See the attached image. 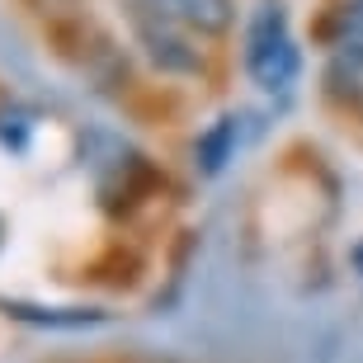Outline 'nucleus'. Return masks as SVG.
<instances>
[{
	"label": "nucleus",
	"instance_id": "nucleus-1",
	"mask_svg": "<svg viewBox=\"0 0 363 363\" xmlns=\"http://www.w3.org/2000/svg\"><path fill=\"white\" fill-rule=\"evenodd\" d=\"M85 165H90V175H94V199H99V208L108 217H128L133 208H142L165 184L161 170L151 165V156H142L137 147H128L113 133H90Z\"/></svg>",
	"mask_w": 363,
	"mask_h": 363
},
{
	"label": "nucleus",
	"instance_id": "nucleus-11",
	"mask_svg": "<svg viewBox=\"0 0 363 363\" xmlns=\"http://www.w3.org/2000/svg\"><path fill=\"white\" fill-rule=\"evenodd\" d=\"M5 236H10V222L0 217V250H5Z\"/></svg>",
	"mask_w": 363,
	"mask_h": 363
},
{
	"label": "nucleus",
	"instance_id": "nucleus-5",
	"mask_svg": "<svg viewBox=\"0 0 363 363\" xmlns=\"http://www.w3.org/2000/svg\"><path fill=\"white\" fill-rule=\"evenodd\" d=\"M321 94L340 108H363V38L330 48L321 67Z\"/></svg>",
	"mask_w": 363,
	"mask_h": 363
},
{
	"label": "nucleus",
	"instance_id": "nucleus-6",
	"mask_svg": "<svg viewBox=\"0 0 363 363\" xmlns=\"http://www.w3.org/2000/svg\"><path fill=\"white\" fill-rule=\"evenodd\" d=\"M0 311L19 325H38V330H90V325H104L108 311L104 307H43V302H19V297H0Z\"/></svg>",
	"mask_w": 363,
	"mask_h": 363
},
{
	"label": "nucleus",
	"instance_id": "nucleus-2",
	"mask_svg": "<svg viewBox=\"0 0 363 363\" xmlns=\"http://www.w3.org/2000/svg\"><path fill=\"white\" fill-rule=\"evenodd\" d=\"M241 67L245 76L269 94H283L302 76V48L293 38V19L283 0H259L241 33Z\"/></svg>",
	"mask_w": 363,
	"mask_h": 363
},
{
	"label": "nucleus",
	"instance_id": "nucleus-8",
	"mask_svg": "<svg viewBox=\"0 0 363 363\" xmlns=\"http://www.w3.org/2000/svg\"><path fill=\"white\" fill-rule=\"evenodd\" d=\"M311 38L330 43V48L363 38V0H325L321 19L311 24Z\"/></svg>",
	"mask_w": 363,
	"mask_h": 363
},
{
	"label": "nucleus",
	"instance_id": "nucleus-3",
	"mask_svg": "<svg viewBox=\"0 0 363 363\" xmlns=\"http://www.w3.org/2000/svg\"><path fill=\"white\" fill-rule=\"evenodd\" d=\"M133 38H137V48H142V57H147L161 76H203L199 38H189L179 28L151 19V14L137 10V5H133Z\"/></svg>",
	"mask_w": 363,
	"mask_h": 363
},
{
	"label": "nucleus",
	"instance_id": "nucleus-7",
	"mask_svg": "<svg viewBox=\"0 0 363 363\" xmlns=\"http://www.w3.org/2000/svg\"><path fill=\"white\" fill-rule=\"evenodd\" d=\"M236 147H241V113H217L194 142V170L203 179H217L236 161Z\"/></svg>",
	"mask_w": 363,
	"mask_h": 363
},
{
	"label": "nucleus",
	"instance_id": "nucleus-4",
	"mask_svg": "<svg viewBox=\"0 0 363 363\" xmlns=\"http://www.w3.org/2000/svg\"><path fill=\"white\" fill-rule=\"evenodd\" d=\"M137 10L189 38H227L236 28V0H137Z\"/></svg>",
	"mask_w": 363,
	"mask_h": 363
},
{
	"label": "nucleus",
	"instance_id": "nucleus-10",
	"mask_svg": "<svg viewBox=\"0 0 363 363\" xmlns=\"http://www.w3.org/2000/svg\"><path fill=\"white\" fill-rule=\"evenodd\" d=\"M350 259H354V269H359V274H363V241H359V245H354V255H350Z\"/></svg>",
	"mask_w": 363,
	"mask_h": 363
},
{
	"label": "nucleus",
	"instance_id": "nucleus-9",
	"mask_svg": "<svg viewBox=\"0 0 363 363\" xmlns=\"http://www.w3.org/2000/svg\"><path fill=\"white\" fill-rule=\"evenodd\" d=\"M33 128H38V113L19 99H0V147L24 156L28 142H33Z\"/></svg>",
	"mask_w": 363,
	"mask_h": 363
}]
</instances>
